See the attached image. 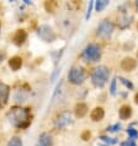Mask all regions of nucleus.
<instances>
[{
	"instance_id": "obj_11",
	"label": "nucleus",
	"mask_w": 138,
	"mask_h": 146,
	"mask_svg": "<svg viewBox=\"0 0 138 146\" xmlns=\"http://www.w3.org/2000/svg\"><path fill=\"white\" fill-rule=\"evenodd\" d=\"M104 117H105V111H104L102 107H96V108H94V109H92V112H91V114H90L91 120H94V121L102 120Z\"/></svg>"
},
{
	"instance_id": "obj_22",
	"label": "nucleus",
	"mask_w": 138,
	"mask_h": 146,
	"mask_svg": "<svg viewBox=\"0 0 138 146\" xmlns=\"http://www.w3.org/2000/svg\"><path fill=\"white\" fill-rule=\"evenodd\" d=\"M120 128H121V124L116 123V124L111 125V127H107L106 130H107V131H117V130H120Z\"/></svg>"
},
{
	"instance_id": "obj_16",
	"label": "nucleus",
	"mask_w": 138,
	"mask_h": 146,
	"mask_svg": "<svg viewBox=\"0 0 138 146\" xmlns=\"http://www.w3.org/2000/svg\"><path fill=\"white\" fill-rule=\"evenodd\" d=\"M57 6H58V4H57L56 1H46L44 3V7H46V10L48 11V13H54Z\"/></svg>"
},
{
	"instance_id": "obj_25",
	"label": "nucleus",
	"mask_w": 138,
	"mask_h": 146,
	"mask_svg": "<svg viewBox=\"0 0 138 146\" xmlns=\"http://www.w3.org/2000/svg\"><path fill=\"white\" fill-rule=\"evenodd\" d=\"M92 6H94V1H90L89 3V9H88V13H86V16H85V17H86V20L90 17V15H91V9H92Z\"/></svg>"
},
{
	"instance_id": "obj_30",
	"label": "nucleus",
	"mask_w": 138,
	"mask_h": 146,
	"mask_svg": "<svg viewBox=\"0 0 138 146\" xmlns=\"http://www.w3.org/2000/svg\"><path fill=\"white\" fill-rule=\"evenodd\" d=\"M137 56H138V52H137Z\"/></svg>"
},
{
	"instance_id": "obj_8",
	"label": "nucleus",
	"mask_w": 138,
	"mask_h": 146,
	"mask_svg": "<svg viewBox=\"0 0 138 146\" xmlns=\"http://www.w3.org/2000/svg\"><path fill=\"white\" fill-rule=\"evenodd\" d=\"M136 68H137V60L131 58V56H127L121 62V69L125 71H133Z\"/></svg>"
},
{
	"instance_id": "obj_13",
	"label": "nucleus",
	"mask_w": 138,
	"mask_h": 146,
	"mask_svg": "<svg viewBox=\"0 0 138 146\" xmlns=\"http://www.w3.org/2000/svg\"><path fill=\"white\" fill-rule=\"evenodd\" d=\"M74 112H75V115L78 117V118H83V117H85L88 113V106L85 103H78L75 106Z\"/></svg>"
},
{
	"instance_id": "obj_21",
	"label": "nucleus",
	"mask_w": 138,
	"mask_h": 146,
	"mask_svg": "<svg viewBox=\"0 0 138 146\" xmlns=\"http://www.w3.org/2000/svg\"><path fill=\"white\" fill-rule=\"evenodd\" d=\"M100 139L102 141H105V143H107V144H116L117 143L116 139H113V137H109V136H100Z\"/></svg>"
},
{
	"instance_id": "obj_12",
	"label": "nucleus",
	"mask_w": 138,
	"mask_h": 146,
	"mask_svg": "<svg viewBox=\"0 0 138 146\" xmlns=\"http://www.w3.org/2000/svg\"><path fill=\"white\" fill-rule=\"evenodd\" d=\"M53 141H52V136L48 133H43L41 134V136L38 137L37 141V146H52Z\"/></svg>"
},
{
	"instance_id": "obj_19",
	"label": "nucleus",
	"mask_w": 138,
	"mask_h": 146,
	"mask_svg": "<svg viewBox=\"0 0 138 146\" xmlns=\"http://www.w3.org/2000/svg\"><path fill=\"white\" fill-rule=\"evenodd\" d=\"M120 81H121V82H122V84H123L127 88H129V90H133V88H135V86H133V84L131 82V81H128L127 79H125V78H120Z\"/></svg>"
},
{
	"instance_id": "obj_4",
	"label": "nucleus",
	"mask_w": 138,
	"mask_h": 146,
	"mask_svg": "<svg viewBox=\"0 0 138 146\" xmlns=\"http://www.w3.org/2000/svg\"><path fill=\"white\" fill-rule=\"evenodd\" d=\"M68 79L72 84H74V85L83 84L84 80H85V72L83 70V68L73 66L68 72Z\"/></svg>"
},
{
	"instance_id": "obj_17",
	"label": "nucleus",
	"mask_w": 138,
	"mask_h": 146,
	"mask_svg": "<svg viewBox=\"0 0 138 146\" xmlns=\"http://www.w3.org/2000/svg\"><path fill=\"white\" fill-rule=\"evenodd\" d=\"M107 5H109V1H107V0H100V1H96V3H95L96 11H102Z\"/></svg>"
},
{
	"instance_id": "obj_15",
	"label": "nucleus",
	"mask_w": 138,
	"mask_h": 146,
	"mask_svg": "<svg viewBox=\"0 0 138 146\" xmlns=\"http://www.w3.org/2000/svg\"><path fill=\"white\" fill-rule=\"evenodd\" d=\"M9 66L13 69V70H19L20 68L22 66V58L21 56H13L9 60Z\"/></svg>"
},
{
	"instance_id": "obj_29",
	"label": "nucleus",
	"mask_w": 138,
	"mask_h": 146,
	"mask_svg": "<svg viewBox=\"0 0 138 146\" xmlns=\"http://www.w3.org/2000/svg\"><path fill=\"white\" fill-rule=\"evenodd\" d=\"M100 146H109V145H102V144H101V145H100Z\"/></svg>"
},
{
	"instance_id": "obj_6",
	"label": "nucleus",
	"mask_w": 138,
	"mask_h": 146,
	"mask_svg": "<svg viewBox=\"0 0 138 146\" xmlns=\"http://www.w3.org/2000/svg\"><path fill=\"white\" fill-rule=\"evenodd\" d=\"M38 36L43 40H46V42H53V40L56 39L54 31L52 30L50 26H47V25L40 26V28H38Z\"/></svg>"
},
{
	"instance_id": "obj_20",
	"label": "nucleus",
	"mask_w": 138,
	"mask_h": 146,
	"mask_svg": "<svg viewBox=\"0 0 138 146\" xmlns=\"http://www.w3.org/2000/svg\"><path fill=\"white\" fill-rule=\"evenodd\" d=\"M127 134L132 137V139H136V137H138V131L136 130V129L131 128V127H129V128L127 129Z\"/></svg>"
},
{
	"instance_id": "obj_28",
	"label": "nucleus",
	"mask_w": 138,
	"mask_h": 146,
	"mask_svg": "<svg viewBox=\"0 0 138 146\" xmlns=\"http://www.w3.org/2000/svg\"><path fill=\"white\" fill-rule=\"evenodd\" d=\"M136 6H137V9H138V1H136Z\"/></svg>"
},
{
	"instance_id": "obj_1",
	"label": "nucleus",
	"mask_w": 138,
	"mask_h": 146,
	"mask_svg": "<svg viewBox=\"0 0 138 146\" xmlns=\"http://www.w3.org/2000/svg\"><path fill=\"white\" fill-rule=\"evenodd\" d=\"M10 123L19 129H25L31 123V111L30 108L13 107L7 114Z\"/></svg>"
},
{
	"instance_id": "obj_3",
	"label": "nucleus",
	"mask_w": 138,
	"mask_h": 146,
	"mask_svg": "<svg viewBox=\"0 0 138 146\" xmlns=\"http://www.w3.org/2000/svg\"><path fill=\"white\" fill-rule=\"evenodd\" d=\"M82 55L86 62H97L101 56V48L95 43H90L85 47Z\"/></svg>"
},
{
	"instance_id": "obj_23",
	"label": "nucleus",
	"mask_w": 138,
	"mask_h": 146,
	"mask_svg": "<svg viewBox=\"0 0 138 146\" xmlns=\"http://www.w3.org/2000/svg\"><path fill=\"white\" fill-rule=\"evenodd\" d=\"M110 92H111V95H115L116 93V79H112V81H111Z\"/></svg>"
},
{
	"instance_id": "obj_14",
	"label": "nucleus",
	"mask_w": 138,
	"mask_h": 146,
	"mask_svg": "<svg viewBox=\"0 0 138 146\" xmlns=\"http://www.w3.org/2000/svg\"><path fill=\"white\" fill-rule=\"evenodd\" d=\"M119 114H120L121 119H123V120L128 119L129 117L132 115V108H131V106H128V104H125V106H122L120 108Z\"/></svg>"
},
{
	"instance_id": "obj_26",
	"label": "nucleus",
	"mask_w": 138,
	"mask_h": 146,
	"mask_svg": "<svg viewBox=\"0 0 138 146\" xmlns=\"http://www.w3.org/2000/svg\"><path fill=\"white\" fill-rule=\"evenodd\" d=\"M122 146H136V144L133 143L132 140H129V141H127V143H123Z\"/></svg>"
},
{
	"instance_id": "obj_27",
	"label": "nucleus",
	"mask_w": 138,
	"mask_h": 146,
	"mask_svg": "<svg viewBox=\"0 0 138 146\" xmlns=\"http://www.w3.org/2000/svg\"><path fill=\"white\" fill-rule=\"evenodd\" d=\"M135 102L138 104V93H136V96H135Z\"/></svg>"
},
{
	"instance_id": "obj_5",
	"label": "nucleus",
	"mask_w": 138,
	"mask_h": 146,
	"mask_svg": "<svg viewBox=\"0 0 138 146\" xmlns=\"http://www.w3.org/2000/svg\"><path fill=\"white\" fill-rule=\"evenodd\" d=\"M113 31V23L109 20H102L97 26V36L102 38H109Z\"/></svg>"
},
{
	"instance_id": "obj_10",
	"label": "nucleus",
	"mask_w": 138,
	"mask_h": 146,
	"mask_svg": "<svg viewBox=\"0 0 138 146\" xmlns=\"http://www.w3.org/2000/svg\"><path fill=\"white\" fill-rule=\"evenodd\" d=\"M26 38H27V32L25 30H17L16 33L14 35L13 40L16 46H22V44L25 43Z\"/></svg>"
},
{
	"instance_id": "obj_9",
	"label": "nucleus",
	"mask_w": 138,
	"mask_h": 146,
	"mask_svg": "<svg viewBox=\"0 0 138 146\" xmlns=\"http://www.w3.org/2000/svg\"><path fill=\"white\" fill-rule=\"evenodd\" d=\"M9 98V86L0 81V108H3Z\"/></svg>"
},
{
	"instance_id": "obj_7",
	"label": "nucleus",
	"mask_w": 138,
	"mask_h": 146,
	"mask_svg": "<svg viewBox=\"0 0 138 146\" xmlns=\"http://www.w3.org/2000/svg\"><path fill=\"white\" fill-rule=\"evenodd\" d=\"M70 123H72V115L69 112L60 113V114L54 119V127L57 129H62L64 127H67V125H69Z\"/></svg>"
},
{
	"instance_id": "obj_18",
	"label": "nucleus",
	"mask_w": 138,
	"mask_h": 146,
	"mask_svg": "<svg viewBox=\"0 0 138 146\" xmlns=\"http://www.w3.org/2000/svg\"><path fill=\"white\" fill-rule=\"evenodd\" d=\"M7 146H22V141H21V139H20V137L15 136V137H13V139L9 141Z\"/></svg>"
},
{
	"instance_id": "obj_24",
	"label": "nucleus",
	"mask_w": 138,
	"mask_h": 146,
	"mask_svg": "<svg viewBox=\"0 0 138 146\" xmlns=\"http://www.w3.org/2000/svg\"><path fill=\"white\" fill-rule=\"evenodd\" d=\"M90 136H91V133L89 131V130H85V131L82 134V139L85 140V141H88L89 139H90Z\"/></svg>"
},
{
	"instance_id": "obj_2",
	"label": "nucleus",
	"mask_w": 138,
	"mask_h": 146,
	"mask_svg": "<svg viewBox=\"0 0 138 146\" xmlns=\"http://www.w3.org/2000/svg\"><path fill=\"white\" fill-rule=\"evenodd\" d=\"M109 75H110L109 69L106 66L101 65L99 68L94 69V71H92V74H91V81L96 87H102L107 82Z\"/></svg>"
},
{
	"instance_id": "obj_31",
	"label": "nucleus",
	"mask_w": 138,
	"mask_h": 146,
	"mask_svg": "<svg viewBox=\"0 0 138 146\" xmlns=\"http://www.w3.org/2000/svg\"><path fill=\"white\" fill-rule=\"evenodd\" d=\"M137 28H138V26H137Z\"/></svg>"
}]
</instances>
